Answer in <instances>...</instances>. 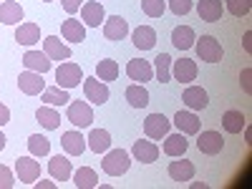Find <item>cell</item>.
Masks as SVG:
<instances>
[{
    "instance_id": "34",
    "label": "cell",
    "mask_w": 252,
    "mask_h": 189,
    "mask_svg": "<svg viewBox=\"0 0 252 189\" xmlns=\"http://www.w3.org/2000/svg\"><path fill=\"white\" fill-rule=\"evenodd\" d=\"M40 101L48 103V106H63V103H68L71 96L66 89L61 86H51V89H43V94H40Z\"/></svg>"
},
{
    "instance_id": "33",
    "label": "cell",
    "mask_w": 252,
    "mask_h": 189,
    "mask_svg": "<svg viewBox=\"0 0 252 189\" xmlns=\"http://www.w3.org/2000/svg\"><path fill=\"white\" fill-rule=\"evenodd\" d=\"M126 101L134 109H144V106H149V91L144 89V83H134V86L126 89Z\"/></svg>"
},
{
    "instance_id": "10",
    "label": "cell",
    "mask_w": 252,
    "mask_h": 189,
    "mask_svg": "<svg viewBox=\"0 0 252 189\" xmlns=\"http://www.w3.org/2000/svg\"><path fill=\"white\" fill-rule=\"evenodd\" d=\"M81 20H83V26H89V28H98L101 20H106L103 5L98 3V0H89V3H83L81 5Z\"/></svg>"
},
{
    "instance_id": "15",
    "label": "cell",
    "mask_w": 252,
    "mask_h": 189,
    "mask_svg": "<svg viewBox=\"0 0 252 189\" xmlns=\"http://www.w3.org/2000/svg\"><path fill=\"white\" fill-rule=\"evenodd\" d=\"M61 144H63V152L68 157H81L86 152V136L81 131H66L61 136Z\"/></svg>"
},
{
    "instance_id": "16",
    "label": "cell",
    "mask_w": 252,
    "mask_h": 189,
    "mask_svg": "<svg viewBox=\"0 0 252 189\" xmlns=\"http://www.w3.org/2000/svg\"><path fill=\"white\" fill-rule=\"evenodd\" d=\"M164 154L166 157H184L187 149H189V141H187V134H166L164 136Z\"/></svg>"
},
{
    "instance_id": "28",
    "label": "cell",
    "mask_w": 252,
    "mask_h": 189,
    "mask_svg": "<svg viewBox=\"0 0 252 189\" xmlns=\"http://www.w3.org/2000/svg\"><path fill=\"white\" fill-rule=\"evenodd\" d=\"M15 40L20 46H33V43H38L40 40V28H38V23H20L18 28H15Z\"/></svg>"
},
{
    "instance_id": "29",
    "label": "cell",
    "mask_w": 252,
    "mask_h": 189,
    "mask_svg": "<svg viewBox=\"0 0 252 189\" xmlns=\"http://www.w3.org/2000/svg\"><path fill=\"white\" fill-rule=\"evenodd\" d=\"M169 177L174 182H189V179L194 177V164L189 161V159H184V157H179V161H172L169 164Z\"/></svg>"
},
{
    "instance_id": "14",
    "label": "cell",
    "mask_w": 252,
    "mask_h": 189,
    "mask_svg": "<svg viewBox=\"0 0 252 189\" xmlns=\"http://www.w3.org/2000/svg\"><path fill=\"white\" fill-rule=\"evenodd\" d=\"M172 76L179 81V83H192L197 78V63L192 58H179V61H172Z\"/></svg>"
},
{
    "instance_id": "4",
    "label": "cell",
    "mask_w": 252,
    "mask_h": 189,
    "mask_svg": "<svg viewBox=\"0 0 252 189\" xmlns=\"http://www.w3.org/2000/svg\"><path fill=\"white\" fill-rule=\"evenodd\" d=\"M68 121L76 126V129H86V126L94 124V111L86 101H73L68 103V111H66Z\"/></svg>"
},
{
    "instance_id": "46",
    "label": "cell",
    "mask_w": 252,
    "mask_h": 189,
    "mask_svg": "<svg viewBox=\"0 0 252 189\" xmlns=\"http://www.w3.org/2000/svg\"><path fill=\"white\" fill-rule=\"evenodd\" d=\"M250 40H252V33L247 31V33H245V48H247V51H252V43H250Z\"/></svg>"
},
{
    "instance_id": "2",
    "label": "cell",
    "mask_w": 252,
    "mask_h": 189,
    "mask_svg": "<svg viewBox=\"0 0 252 189\" xmlns=\"http://www.w3.org/2000/svg\"><path fill=\"white\" fill-rule=\"evenodd\" d=\"M194 48H197L199 61H204V63H220L222 56H224L222 43H220L215 35H202V38H197V40H194Z\"/></svg>"
},
{
    "instance_id": "19",
    "label": "cell",
    "mask_w": 252,
    "mask_h": 189,
    "mask_svg": "<svg viewBox=\"0 0 252 189\" xmlns=\"http://www.w3.org/2000/svg\"><path fill=\"white\" fill-rule=\"evenodd\" d=\"M182 101H184L192 111H202V109L209 106V96H207V91H204L202 86H189V89L182 94Z\"/></svg>"
},
{
    "instance_id": "7",
    "label": "cell",
    "mask_w": 252,
    "mask_h": 189,
    "mask_svg": "<svg viewBox=\"0 0 252 189\" xmlns=\"http://www.w3.org/2000/svg\"><path fill=\"white\" fill-rule=\"evenodd\" d=\"M172 129V121L166 119L164 114H149L144 121V134L149 139H164Z\"/></svg>"
},
{
    "instance_id": "43",
    "label": "cell",
    "mask_w": 252,
    "mask_h": 189,
    "mask_svg": "<svg viewBox=\"0 0 252 189\" xmlns=\"http://www.w3.org/2000/svg\"><path fill=\"white\" fill-rule=\"evenodd\" d=\"M83 5V0H63V10H66L68 15H73L76 10H81Z\"/></svg>"
},
{
    "instance_id": "18",
    "label": "cell",
    "mask_w": 252,
    "mask_h": 189,
    "mask_svg": "<svg viewBox=\"0 0 252 189\" xmlns=\"http://www.w3.org/2000/svg\"><path fill=\"white\" fill-rule=\"evenodd\" d=\"M43 53L51 58V61H68L71 58V48L66 43H61L58 35H48L43 40Z\"/></svg>"
},
{
    "instance_id": "12",
    "label": "cell",
    "mask_w": 252,
    "mask_h": 189,
    "mask_svg": "<svg viewBox=\"0 0 252 189\" xmlns=\"http://www.w3.org/2000/svg\"><path fill=\"white\" fill-rule=\"evenodd\" d=\"M131 154H134V159L141 161V164H154V161L159 159V146H157L154 141L139 139V141H134V146H131Z\"/></svg>"
},
{
    "instance_id": "32",
    "label": "cell",
    "mask_w": 252,
    "mask_h": 189,
    "mask_svg": "<svg viewBox=\"0 0 252 189\" xmlns=\"http://www.w3.org/2000/svg\"><path fill=\"white\" fill-rule=\"evenodd\" d=\"M154 76H157V81L159 83H166L172 78V56L169 53H159L157 58H154Z\"/></svg>"
},
{
    "instance_id": "21",
    "label": "cell",
    "mask_w": 252,
    "mask_h": 189,
    "mask_svg": "<svg viewBox=\"0 0 252 189\" xmlns=\"http://www.w3.org/2000/svg\"><path fill=\"white\" fill-rule=\"evenodd\" d=\"M48 172H51V177H53L56 182H68L71 174H73L68 157H61V154L51 157V161H48Z\"/></svg>"
},
{
    "instance_id": "30",
    "label": "cell",
    "mask_w": 252,
    "mask_h": 189,
    "mask_svg": "<svg viewBox=\"0 0 252 189\" xmlns=\"http://www.w3.org/2000/svg\"><path fill=\"white\" fill-rule=\"evenodd\" d=\"M222 126H224V131H229V134H240L245 126H247L245 114H242V111H235V109L224 111V114H222Z\"/></svg>"
},
{
    "instance_id": "8",
    "label": "cell",
    "mask_w": 252,
    "mask_h": 189,
    "mask_svg": "<svg viewBox=\"0 0 252 189\" xmlns=\"http://www.w3.org/2000/svg\"><path fill=\"white\" fill-rule=\"evenodd\" d=\"M18 89L23 91L26 96H38V94H43V89H46L43 73H35V71L20 73V76H18Z\"/></svg>"
},
{
    "instance_id": "37",
    "label": "cell",
    "mask_w": 252,
    "mask_h": 189,
    "mask_svg": "<svg viewBox=\"0 0 252 189\" xmlns=\"http://www.w3.org/2000/svg\"><path fill=\"white\" fill-rule=\"evenodd\" d=\"M28 149H31L33 157H46V154L51 152V141H48L46 136H40V134H33V136L28 139Z\"/></svg>"
},
{
    "instance_id": "44",
    "label": "cell",
    "mask_w": 252,
    "mask_h": 189,
    "mask_svg": "<svg viewBox=\"0 0 252 189\" xmlns=\"http://www.w3.org/2000/svg\"><path fill=\"white\" fill-rule=\"evenodd\" d=\"M8 121H10V109L5 103H0V126H5Z\"/></svg>"
},
{
    "instance_id": "45",
    "label": "cell",
    "mask_w": 252,
    "mask_h": 189,
    "mask_svg": "<svg viewBox=\"0 0 252 189\" xmlns=\"http://www.w3.org/2000/svg\"><path fill=\"white\" fill-rule=\"evenodd\" d=\"M35 187H38V189H56L58 184H56V182H43V179L38 182V179H35Z\"/></svg>"
},
{
    "instance_id": "6",
    "label": "cell",
    "mask_w": 252,
    "mask_h": 189,
    "mask_svg": "<svg viewBox=\"0 0 252 189\" xmlns=\"http://www.w3.org/2000/svg\"><path fill=\"white\" fill-rule=\"evenodd\" d=\"M83 94H86V98L91 103H96V106H103V103L109 101V96H111L109 86L103 81H98L96 76L94 78H83Z\"/></svg>"
},
{
    "instance_id": "22",
    "label": "cell",
    "mask_w": 252,
    "mask_h": 189,
    "mask_svg": "<svg viewBox=\"0 0 252 189\" xmlns=\"http://www.w3.org/2000/svg\"><path fill=\"white\" fill-rule=\"evenodd\" d=\"M194 40H197V33L192 26H177L172 31V43L174 48L179 51H189V48H194Z\"/></svg>"
},
{
    "instance_id": "24",
    "label": "cell",
    "mask_w": 252,
    "mask_h": 189,
    "mask_svg": "<svg viewBox=\"0 0 252 189\" xmlns=\"http://www.w3.org/2000/svg\"><path fill=\"white\" fill-rule=\"evenodd\" d=\"M23 66L28 71H35V73H48L51 71V58L40 51H28L23 56Z\"/></svg>"
},
{
    "instance_id": "23",
    "label": "cell",
    "mask_w": 252,
    "mask_h": 189,
    "mask_svg": "<svg viewBox=\"0 0 252 189\" xmlns=\"http://www.w3.org/2000/svg\"><path fill=\"white\" fill-rule=\"evenodd\" d=\"M131 40L139 51H152L157 46V31L152 26H139L134 33H131Z\"/></svg>"
},
{
    "instance_id": "39",
    "label": "cell",
    "mask_w": 252,
    "mask_h": 189,
    "mask_svg": "<svg viewBox=\"0 0 252 189\" xmlns=\"http://www.w3.org/2000/svg\"><path fill=\"white\" fill-rule=\"evenodd\" d=\"M227 10L235 18H242L252 10V0H227Z\"/></svg>"
},
{
    "instance_id": "40",
    "label": "cell",
    "mask_w": 252,
    "mask_h": 189,
    "mask_svg": "<svg viewBox=\"0 0 252 189\" xmlns=\"http://www.w3.org/2000/svg\"><path fill=\"white\" fill-rule=\"evenodd\" d=\"M13 184H15V177H13V172H10V166L0 164V189H10Z\"/></svg>"
},
{
    "instance_id": "11",
    "label": "cell",
    "mask_w": 252,
    "mask_h": 189,
    "mask_svg": "<svg viewBox=\"0 0 252 189\" xmlns=\"http://www.w3.org/2000/svg\"><path fill=\"white\" fill-rule=\"evenodd\" d=\"M103 35H106V40H124L129 35V23L121 15H109L103 20Z\"/></svg>"
},
{
    "instance_id": "42",
    "label": "cell",
    "mask_w": 252,
    "mask_h": 189,
    "mask_svg": "<svg viewBox=\"0 0 252 189\" xmlns=\"http://www.w3.org/2000/svg\"><path fill=\"white\" fill-rule=\"evenodd\" d=\"M252 68H245L242 71V76H240V81H242V89H245V94H252Z\"/></svg>"
},
{
    "instance_id": "20",
    "label": "cell",
    "mask_w": 252,
    "mask_h": 189,
    "mask_svg": "<svg viewBox=\"0 0 252 189\" xmlns=\"http://www.w3.org/2000/svg\"><path fill=\"white\" fill-rule=\"evenodd\" d=\"M61 35L71 40V43H81V40H86V26L76 18H66L61 23Z\"/></svg>"
},
{
    "instance_id": "41",
    "label": "cell",
    "mask_w": 252,
    "mask_h": 189,
    "mask_svg": "<svg viewBox=\"0 0 252 189\" xmlns=\"http://www.w3.org/2000/svg\"><path fill=\"white\" fill-rule=\"evenodd\" d=\"M169 8L174 15H187L192 10V0H169Z\"/></svg>"
},
{
    "instance_id": "1",
    "label": "cell",
    "mask_w": 252,
    "mask_h": 189,
    "mask_svg": "<svg viewBox=\"0 0 252 189\" xmlns=\"http://www.w3.org/2000/svg\"><path fill=\"white\" fill-rule=\"evenodd\" d=\"M129 166H131V157H129V152H124V149H109L106 157H103V161H101V169L106 172L109 177L126 174Z\"/></svg>"
},
{
    "instance_id": "3",
    "label": "cell",
    "mask_w": 252,
    "mask_h": 189,
    "mask_svg": "<svg viewBox=\"0 0 252 189\" xmlns=\"http://www.w3.org/2000/svg\"><path fill=\"white\" fill-rule=\"evenodd\" d=\"M81 81H83V71L73 61L61 63V66L56 68V86H61V89H66V91L76 89V86H81Z\"/></svg>"
},
{
    "instance_id": "35",
    "label": "cell",
    "mask_w": 252,
    "mask_h": 189,
    "mask_svg": "<svg viewBox=\"0 0 252 189\" xmlns=\"http://www.w3.org/2000/svg\"><path fill=\"white\" fill-rule=\"evenodd\" d=\"M96 78H98V81H103V83L116 81V78H119V63H116V61H111V58L98 61V66H96Z\"/></svg>"
},
{
    "instance_id": "25",
    "label": "cell",
    "mask_w": 252,
    "mask_h": 189,
    "mask_svg": "<svg viewBox=\"0 0 252 189\" xmlns=\"http://www.w3.org/2000/svg\"><path fill=\"white\" fill-rule=\"evenodd\" d=\"M86 141H89L86 146H89L94 154H106V152L111 149V134H109L106 129H94Z\"/></svg>"
},
{
    "instance_id": "47",
    "label": "cell",
    "mask_w": 252,
    "mask_h": 189,
    "mask_svg": "<svg viewBox=\"0 0 252 189\" xmlns=\"http://www.w3.org/2000/svg\"><path fill=\"white\" fill-rule=\"evenodd\" d=\"M5 141H8V139H5V134H3V131H0V152H3V149H5Z\"/></svg>"
},
{
    "instance_id": "49",
    "label": "cell",
    "mask_w": 252,
    "mask_h": 189,
    "mask_svg": "<svg viewBox=\"0 0 252 189\" xmlns=\"http://www.w3.org/2000/svg\"><path fill=\"white\" fill-rule=\"evenodd\" d=\"M40 3H51V0H40Z\"/></svg>"
},
{
    "instance_id": "48",
    "label": "cell",
    "mask_w": 252,
    "mask_h": 189,
    "mask_svg": "<svg viewBox=\"0 0 252 189\" xmlns=\"http://www.w3.org/2000/svg\"><path fill=\"white\" fill-rule=\"evenodd\" d=\"M192 187H194V189H207V184H204V182H194Z\"/></svg>"
},
{
    "instance_id": "36",
    "label": "cell",
    "mask_w": 252,
    "mask_h": 189,
    "mask_svg": "<svg viewBox=\"0 0 252 189\" xmlns=\"http://www.w3.org/2000/svg\"><path fill=\"white\" fill-rule=\"evenodd\" d=\"M71 177H73V184L78 189H94L98 184V174L91 169V166H81V169L76 174H71Z\"/></svg>"
},
{
    "instance_id": "38",
    "label": "cell",
    "mask_w": 252,
    "mask_h": 189,
    "mask_svg": "<svg viewBox=\"0 0 252 189\" xmlns=\"http://www.w3.org/2000/svg\"><path fill=\"white\" fill-rule=\"evenodd\" d=\"M141 10L149 18H161L164 10H166V3L164 0H141Z\"/></svg>"
},
{
    "instance_id": "5",
    "label": "cell",
    "mask_w": 252,
    "mask_h": 189,
    "mask_svg": "<svg viewBox=\"0 0 252 189\" xmlns=\"http://www.w3.org/2000/svg\"><path fill=\"white\" fill-rule=\"evenodd\" d=\"M15 174L20 184H35V179L40 177V164L33 157H18L15 159Z\"/></svg>"
},
{
    "instance_id": "31",
    "label": "cell",
    "mask_w": 252,
    "mask_h": 189,
    "mask_svg": "<svg viewBox=\"0 0 252 189\" xmlns=\"http://www.w3.org/2000/svg\"><path fill=\"white\" fill-rule=\"evenodd\" d=\"M35 119H38V124L43 126V129H48V131H53V129H58V126H61V114H58L56 109H51L48 103L35 111Z\"/></svg>"
},
{
    "instance_id": "27",
    "label": "cell",
    "mask_w": 252,
    "mask_h": 189,
    "mask_svg": "<svg viewBox=\"0 0 252 189\" xmlns=\"http://www.w3.org/2000/svg\"><path fill=\"white\" fill-rule=\"evenodd\" d=\"M23 20V8H20L18 0H5L3 5H0V23L5 26H15Z\"/></svg>"
},
{
    "instance_id": "17",
    "label": "cell",
    "mask_w": 252,
    "mask_h": 189,
    "mask_svg": "<svg viewBox=\"0 0 252 189\" xmlns=\"http://www.w3.org/2000/svg\"><path fill=\"white\" fill-rule=\"evenodd\" d=\"M172 124H177V129L182 134H199V129H202V121L194 111H177Z\"/></svg>"
},
{
    "instance_id": "13",
    "label": "cell",
    "mask_w": 252,
    "mask_h": 189,
    "mask_svg": "<svg viewBox=\"0 0 252 189\" xmlns=\"http://www.w3.org/2000/svg\"><path fill=\"white\" fill-rule=\"evenodd\" d=\"M126 73H129L131 81H139V83H146V81H152V78H154L152 63H149V61H144V58H134V61L126 63Z\"/></svg>"
},
{
    "instance_id": "26",
    "label": "cell",
    "mask_w": 252,
    "mask_h": 189,
    "mask_svg": "<svg viewBox=\"0 0 252 189\" xmlns=\"http://www.w3.org/2000/svg\"><path fill=\"white\" fill-rule=\"evenodd\" d=\"M197 13L204 23H217L222 18V0H199L197 3Z\"/></svg>"
},
{
    "instance_id": "9",
    "label": "cell",
    "mask_w": 252,
    "mask_h": 189,
    "mask_svg": "<svg viewBox=\"0 0 252 189\" xmlns=\"http://www.w3.org/2000/svg\"><path fill=\"white\" fill-rule=\"evenodd\" d=\"M197 149L202 154H209V157H215L224 149V139L220 131H202L199 139H197Z\"/></svg>"
}]
</instances>
